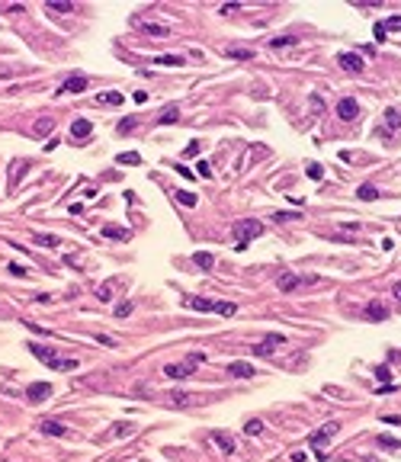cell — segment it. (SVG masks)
<instances>
[{
	"instance_id": "37",
	"label": "cell",
	"mask_w": 401,
	"mask_h": 462,
	"mask_svg": "<svg viewBox=\"0 0 401 462\" xmlns=\"http://www.w3.org/2000/svg\"><path fill=\"white\" fill-rule=\"evenodd\" d=\"M132 430H135L132 424H116V427L109 430V437H125V433H132Z\"/></svg>"
},
{
	"instance_id": "27",
	"label": "cell",
	"mask_w": 401,
	"mask_h": 462,
	"mask_svg": "<svg viewBox=\"0 0 401 462\" xmlns=\"http://www.w3.org/2000/svg\"><path fill=\"white\" fill-rule=\"evenodd\" d=\"M177 119H180V109H177V106H167V109H164L161 116H158L161 125H170V122H177Z\"/></svg>"
},
{
	"instance_id": "26",
	"label": "cell",
	"mask_w": 401,
	"mask_h": 462,
	"mask_svg": "<svg viewBox=\"0 0 401 462\" xmlns=\"http://www.w3.org/2000/svg\"><path fill=\"white\" fill-rule=\"evenodd\" d=\"M196 267L199 270H212L215 267V257L209 254V250H199V254H196Z\"/></svg>"
},
{
	"instance_id": "32",
	"label": "cell",
	"mask_w": 401,
	"mask_h": 462,
	"mask_svg": "<svg viewBox=\"0 0 401 462\" xmlns=\"http://www.w3.org/2000/svg\"><path fill=\"white\" fill-rule=\"evenodd\" d=\"M292 45H295V39H292V36H280V39H270V48H273V51H276V48H292Z\"/></svg>"
},
{
	"instance_id": "9",
	"label": "cell",
	"mask_w": 401,
	"mask_h": 462,
	"mask_svg": "<svg viewBox=\"0 0 401 462\" xmlns=\"http://www.w3.org/2000/svg\"><path fill=\"white\" fill-rule=\"evenodd\" d=\"M39 430L45 433V437H68V430H64V424H58V421H39Z\"/></svg>"
},
{
	"instance_id": "48",
	"label": "cell",
	"mask_w": 401,
	"mask_h": 462,
	"mask_svg": "<svg viewBox=\"0 0 401 462\" xmlns=\"http://www.w3.org/2000/svg\"><path fill=\"white\" fill-rule=\"evenodd\" d=\"M241 10V4H225L222 7V16H228V13H238Z\"/></svg>"
},
{
	"instance_id": "22",
	"label": "cell",
	"mask_w": 401,
	"mask_h": 462,
	"mask_svg": "<svg viewBox=\"0 0 401 462\" xmlns=\"http://www.w3.org/2000/svg\"><path fill=\"white\" fill-rule=\"evenodd\" d=\"M215 315H225V318H231V315H238V305L234 302H215Z\"/></svg>"
},
{
	"instance_id": "21",
	"label": "cell",
	"mask_w": 401,
	"mask_h": 462,
	"mask_svg": "<svg viewBox=\"0 0 401 462\" xmlns=\"http://www.w3.org/2000/svg\"><path fill=\"white\" fill-rule=\"evenodd\" d=\"M116 161H119V164H125V167H138V164H142V154H135V151H122V154H116Z\"/></svg>"
},
{
	"instance_id": "16",
	"label": "cell",
	"mask_w": 401,
	"mask_h": 462,
	"mask_svg": "<svg viewBox=\"0 0 401 462\" xmlns=\"http://www.w3.org/2000/svg\"><path fill=\"white\" fill-rule=\"evenodd\" d=\"M212 443H215V446H219L222 452H234V440L228 437V433H222V430H215V433H212Z\"/></svg>"
},
{
	"instance_id": "45",
	"label": "cell",
	"mask_w": 401,
	"mask_h": 462,
	"mask_svg": "<svg viewBox=\"0 0 401 462\" xmlns=\"http://www.w3.org/2000/svg\"><path fill=\"white\" fill-rule=\"evenodd\" d=\"M23 324H26V327H29V331H32V334H42V337H45V334H48V331H45V327H39V324H32V321H23Z\"/></svg>"
},
{
	"instance_id": "42",
	"label": "cell",
	"mask_w": 401,
	"mask_h": 462,
	"mask_svg": "<svg viewBox=\"0 0 401 462\" xmlns=\"http://www.w3.org/2000/svg\"><path fill=\"white\" fill-rule=\"evenodd\" d=\"M97 299L100 302H109L112 299V289H109V286H100V289H97Z\"/></svg>"
},
{
	"instance_id": "24",
	"label": "cell",
	"mask_w": 401,
	"mask_h": 462,
	"mask_svg": "<svg viewBox=\"0 0 401 462\" xmlns=\"http://www.w3.org/2000/svg\"><path fill=\"white\" fill-rule=\"evenodd\" d=\"M103 234H106V238L125 241V238H128V228H122V225H106V228H103Z\"/></svg>"
},
{
	"instance_id": "6",
	"label": "cell",
	"mask_w": 401,
	"mask_h": 462,
	"mask_svg": "<svg viewBox=\"0 0 401 462\" xmlns=\"http://www.w3.org/2000/svg\"><path fill=\"white\" fill-rule=\"evenodd\" d=\"M87 87H90V77H84V74H71L64 84H61V93H84Z\"/></svg>"
},
{
	"instance_id": "17",
	"label": "cell",
	"mask_w": 401,
	"mask_h": 462,
	"mask_svg": "<svg viewBox=\"0 0 401 462\" xmlns=\"http://www.w3.org/2000/svg\"><path fill=\"white\" fill-rule=\"evenodd\" d=\"M302 280L295 273H280V280H276V286H280V292H292L295 286H299Z\"/></svg>"
},
{
	"instance_id": "53",
	"label": "cell",
	"mask_w": 401,
	"mask_h": 462,
	"mask_svg": "<svg viewBox=\"0 0 401 462\" xmlns=\"http://www.w3.org/2000/svg\"><path fill=\"white\" fill-rule=\"evenodd\" d=\"M395 295H398V299H401V283H395Z\"/></svg>"
},
{
	"instance_id": "34",
	"label": "cell",
	"mask_w": 401,
	"mask_h": 462,
	"mask_svg": "<svg viewBox=\"0 0 401 462\" xmlns=\"http://www.w3.org/2000/svg\"><path fill=\"white\" fill-rule=\"evenodd\" d=\"M376 379L382 382V385H391V369H388L385 363H382V366H376Z\"/></svg>"
},
{
	"instance_id": "29",
	"label": "cell",
	"mask_w": 401,
	"mask_h": 462,
	"mask_svg": "<svg viewBox=\"0 0 401 462\" xmlns=\"http://www.w3.org/2000/svg\"><path fill=\"white\" fill-rule=\"evenodd\" d=\"M356 196H360L363 203H369V199H376V196H379V189H376V186H369V183H363V186L356 189Z\"/></svg>"
},
{
	"instance_id": "18",
	"label": "cell",
	"mask_w": 401,
	"mask_h": 462,
	"mask_svg": "<svg viewBox=\"0 0 401 462\" xmlns=\"http://www.w3.org/2000/svg\"><path fill=\"white\" fill-rule=\"evenodd\" d=\"M186 305H189L193 311H203V315H206V311H212V308H215V302L203 299V295H193V299H186Z\"/></svg>"
},
{
	"instance_id": "33",
	"label": "cell",
	"mask_w": 401,
	"mask_h": 462,
	"mask_svg": "<svg viewBox=\"0 0 401 462\" xmlns=\"http://www.w3.org/2000/svg\"><path fill=\"white\" fill-rule=\"evenodd\" d=\"M244 433H247V437H260V433H263V421H247L244 424Z\"/></svg>"
},
{
	"instance_id": "40",
	"label": "cell",
	"mask_w": 401,
	"mask_h": 462,
	"mask_svg": "<svg viewBox=\"0 0 401 462\" xmlns=\"http://www.w3.org/2000/svg\"><path fill=\"white\" fill-rule=\"evenodd\" d=\"M305 173H308L311 180H321V164H315V161H311L308 167H305Z\"/></svg>"
},
{
	"instance_id": "46",
	"label": "cell",
	"mask_w": 401,
	"mask_h": 462,
	"mask_svg": "<svg viewBox=\"0 0 401 462\" xmlns=\"http://www.w3.org/2000/svg\"><path fill=\"white\" fill-rule=\"evenodd\" d=\"M292 219H299V212H280L276 215V222H292Z\"/></svg>"
},
{
	"instance_id": "52",
	"label": "cell",
	"mask_w": 401,
	"mask_h": 462,
	"mask_svg": "<svg viewBox=\"0 0 401 462\" xmlns=\"http://www.w3.org/2000/svg\"><path fill=\"white\" fill-rule=\"evenodd\" d=\"M379 395H388V391H395V385H376Z\"/></svg>"
},
{
	"instance_id": "5",
	"label": "cell",
	"mask_w": 401,
	"mask_h": 462,
	"mask_svg": "<svg viewBox=\"0 0 401 462\" xmlns=\"http://www.w3.org/2000/svg\"><path fill=\"white\" fill-rule=\"evenodd\" d=\"M283 344H286V334H266L263 341L254 347V353H257V356H270L276 347H283Z\"/></svg>"
},
{
	"instance_id": "43",
	"label": "cell",
	"mask_w": 401,
	"mask_h": 462,
	"mask_svg": "<svg viewBox=\"0 0 401 462\" xmlns=\"http://www.w3.org/2000/svg\"><path fill=\"white\" fill-rule=\"evenodd\" d=\"M196 154H199V142H189L186 151H183V158H196Z\"/></svg>"
},
{
	"instance_id": "35",
	"label": "cell",
	"mask_w": 401,
	"mask_h": 462,
	"mask_svg": "<svg viewBox=\"0 0 401 462\" xmlns=\"http://www.w3.org/2000/svg\"><path fill=\"white\" fill-rule=\"evenodd\" d=\"M112 315H116V318H128V315H132V302H119L116 308H112Z\"/></svg>"
},
{
	"instance_id": "19",
	"label": "cell",
	"mask_w": 401,
	"mask_h": 462,
	"mask_svg": "<svg viewBox=\"0 0 401 462\" xmlns=\"http://www.w3.org/2000/svg\"><path fill=\"white\" fill-rule=\"evenodd\" d=\"M32 244H39V247H58V244H61V238H55V234H42V231H36V234H32Z\"/></svg>"
},
{
	"instance_id": "25",
	"label": "cell",
	"mask_w": 401,
	"mask_h": 462,
	"mask_svg": "<svg viewBox=\"0 0 401 462\" xmlns=\"http://www.w3.org/2000/svg\"><path fill=\"white\" fill-rule=\"evenodd\" d=\"M225 55H228V58H234V61H250V58L257 55V51H250V48H228Z\"/></svg>"
},
{
	"instance_id": "23",
	"label": "cell",
	"mask_w": 401,
	"mask_h": 462,
	"mask_svg": "<svg viewBox=\"0 0 401 462\" xmlns=\"http://www.w3.org/2000/svg\"><path fill=\"white\" fill-rule=\"evenodd\" d=\"M135 125H138V119H135V116H125V119H122L119 125H116V132H119V135H132V132H135Z\"/></svg>"
},
{
	"instance_id": "12",
	"label": "cell",
	"mask_w": 401,
	"mask_h": 462,
	"mask_svg": "<svg viewBox=\"0 0 401 462\" xmlns=\"http://www.w3.org/2000/svg\"><path fill=\"white\" fill-rule=\"evenodd\" d=\"M97 103L100 106H119V103H125V97L119 90H103V93H97Z\"/></svg>"
},
{
	"instance_id": "47",
	"label": "cell",
	"mask_w": 401,
	"mask_h": 462,
	"mask_svg": "<svg viewBox=\"0 0 401 462\" xmlns=\"http://www.w3.org/2000/svg\"><path fill=\"white\" fill-rule=\"evenodd\" d=\"M196 170H199V177H209V173H212V167H209L206 161H199V164H196Z\"/></svg>"
},
{
	"instance_id": "36",
	"label": "cell",
	"mask_w": 401,
	"mask_h": 462,
	"mask_svg": "<svg viewBox=\"0 0 401 462\" xmlns=\"http://www.w3.org/2000/svg\"><path fill=\"white\" fill-rule=\"evenodd\" d=\"M385 26V32H401V16H388V20H382Z\"/></svg>"
},
{
	"instance_id": "28",
	"label": "cell",
	"mask_w": 401,
	"mask_h": 462,
	"mask_svg": "<svg viewBox=\"0 0 401 462\" xmlns=\"http://www.w3.org/2000/svg\"><path fill=\"white\" fill-rule=\"evenodd\" d=\"M48 10H55V13H71L74 4H71V0H48Z\"/></svg>"
},
{
	"instance_id": "31",
	"label": "cell",
	"mask_w": 401,
	"mask_h": 462,
	"mask_svg": "<svg viewBox=\"0 0 401 462\" xmlns=\"http://www.w3.org/2000/svg\"><path fill=\"white\" fill-rule=\"evenodd\" d=\"M145 32H148V36H170V29H167V26H158V23H145Z\"/></svg>"
},
{
	"instance_id": "15",
	"label": "cell",
	"mask_w": 401,
	"mask_h": 462,
	"mask_svg": "<svg viewBox=\"0 0 401 462\" xmlns=\"http://www.w3.org/2000/svg\"><path fill=\"white\" fill-rule=\"evenodd\" d=\"M395 128H401V112L395 106H388L385 109V135H391Z\"/></svg>"
},
{
	"instance_id": "8",
	"label": "cell",
	"mask_w": 401,
	"mask_h": 462,
	"mask_svg": "<svg viewBox=\"0 0 401 462\" xmlns=\"http://www.w3.org/2000/svg\"><path fill=\"white\" fill-rule=\"evenodd\" d=\"M29 353H32V356H39V360L45 363L48 369H51V366H55V360H58V353L51 350V347H42V344H29Z\"/></svg>"
},
{
	"instance_id": "7",
	"label": "cell",
	"mask_w": 401,
	"mask_h": 462,
	"mask_svg": "<svg viewBox=\"0 0 401 462\" xmlns=\"http://www.w3.org/2000/svg\"><path fill=\"white\" fill-rule=\"evenodd\" d=\"M337 116H341V119H347V122H350V119H356V116H360V103H356L353 97H344L341 103H337Z\"/></svg>"
},
{
	"instance_id": "51",
	"label": "cell",
	"mask_w": 401,
	"mask_h": 462,
	"mask_svg": "<svg viewBox=\"0 0 401 462\" xmlns=\"http://www.w3.org/2000/svg\"><path fill=\"white\" fill-rule=\"evenodd\" d=\"M97 341L106 344V347H116V341H112V337H106V334H97Z\"/></svg>"
},
{
	"instance_id": "30",
	"label": "cell",
	"mask_w": 401,
	"mask_h": 462,
	"mask_svg": "<svg viewBox=\"0 0 401 462\" xmlns=\"http://www.w3.org/2000/svg\"><path fill=\"white\" fill-rule=\"evenodd\" d=\"M173 199H177L180 206H196L199 199H196V193H186V189H180V193H173Z\"/></svg>"
},
{
	"instance_id": "13",
	"label": "cell",
	"mask_w": 401,
	"mask_h": 462,
	"mask_svg": "<svg viewBox=\"0 0 401 462\" xmlns=\"http://www.w3.org/2000/svg\"><path fill=\"white\" fill-rule=\"evenodd\" d=\"M90 132H93V122H90V119H74V122H71V135L81 138V142H84Z\"/></svg>"
},
{
	"instance_id": "2",
	"label": "cell",
	"mask_w": 401,
	"mask_h": 462,
	"mask_svg": "<svg viewBox=\"0 0 401 462\" xmlns=\"http://www.w3.org/2000/svg\"><path fill=\"white\" fill-rule=\"evenodd\" d=\"M337 430H341V424H337V421H330V424H324V427H318V430L308 437L311 449H315L321 459H324V449H327V443L334 440V433H337Z\"/></svg>"
},
{
	"instance_id": "3",
	"label": "cell",
	"mask_w": 401,
	"mask_h": 462,
	"mask_svg": "<svg viewBox=\"0 0 401 462\" xmlns=\"http://www.w3.org/2000/svg\"><path fill=\"white\" fill-rule=\"evenodd\" d=\"M234 234H238V250H247V241L260 238V234H263V225L254 222V219L238 222V225H234Z\"/></svg>"
},
{
	"instance_id": "44",
	"label": "cell",
	"mask_w": 401,
	"mask_h": 462,
	"mask_svg": "<svg viewBox=\"0 0 401 462\" xmlns=\"http://www.w3.org/2000/svg\"><path fill=\"white\" fill-rule=\"evenodd\" d=\"M36 132H42V135L51 132V119H39V122H36Z\"/></svg>"
},
{
	"instance_id": "49",
	"label": "cell",
	"mask_w": 401,
	"mask_h": 462,
	"mask_svg": "<svg viewBox=\"0 0 401 462\" xmlns=\"http://www.w3.org/2000/svg\"><path fill=\"white\" fill-rule=\"evenodd\" d=\"M173 170H177V173H180V177H183V180H193V173H189L186 167H183V164H177V167H173Z\"/></svg>"
},
{
	"instance_id": "20",
	"label": "cell",
	"mask_w": 401,
	"mask_h": 462,
	"mask_svg": "<svg viewBox=\"0 0 401 462\" xmlns=\"http://www.w3.org/2000/svg\"><path fill=\"white\" fill-rule=\"evenodd\" d=\"M170 405L173 408H186V405H196V398L186 395V391H173V395H170Z\"/></svg>"
},
{
	"instance_id": "1",
	"label": "cell",
	"mask_w": 401,
	"mask_h": 462,
	"mask_svg": "<svg viewBox=\"0 0 401 462\" xmlns=\"http://www.w3.org/2000/svg\"><path fill=\"white\" fill-rule=\"evenodd\" d=\"M203 360H206V353H189L186 360L164 366V376H170V379H186V376H193V372H196V366L203 363Z\"/></svg>"
},
{
	"instance_id": "14",
	"label": "cell",
	"mask_w": 401,
	"mask_h": 462,
	"mask_svg": "<svg viewBox=\"0 0 401 462\" xmlns=\"http://www.w3.org/2000/svg\"><path fill=\"white\" fill-rule=\"evenodd\" d=\"M366 318H369V321H385L388 318V308L382 302H369V305H366Z\"/></svg>"
},
{
	"instance_id": "38",
	"label": "cell",
	"mask_w": 401,
	"mask_h": 462,
	"mask_svg": "<svg viewBox=\"0 0 401 462\" xmlns=\"http://www.w3.org/2000/svg\"><path fill=\"white\" fill-rule=\"evenodd\" d=\"M158 64H170V68H177V64H183V58H180V55H161V58H158Z\"/></svg>"
},
{
	"instance_id": "41",
	"label": "cell",
	"mask_w": 401,
	"mask_h": 462,
	"mask_svg": "<svg viewBox=\"0 0 401 462\" xmlns=\"http://www.w3.org/2000/svg\"><path fill=\"white\" fill-rule=\"evenodd\" d=\"M372 29H376V42H379V45H382V42H385V39H388V32H385V26H382V23H376V26H372Z\"/></svg>"
},
{
	"instance_id": "4",
	"label": "cell",
	"mask_w": 401,
	"mask_h": 462,
	"mask_svg": "<svg viewBox=\"0 0 401 462\" xmlns=\"http://www.w3.org/2000/svg\"><path fill=\"white\" fill-rule=\"evenodd\" d=\"M51 382H32L29 388H26V398H29L32 405H39V402H45V398H51Z\"/></svg>"
},
{
	"instance_id": "50",
	"label": "cell",
	"mask_w": 401,
	"mask_h": 462,
	"mask_svg": "<svg viewBox=\"0 0 401 462\" xmlns=\"http://www.w3.org/2000/svg\"><path fill=\"white\" fill-rule=\"evenodd\" d=\"M7 270H10V273H13V276H26V267H16V263H10V267H7Z\"/></svg>"
},
{
	"instance_id": "11",
	"label": "cell",
	"mask_w": 401,
	"mask_h": 462,
	"mask_svg": "<svg viewBox=\"0 0 401 462\" xmlns=\"http://www.w3.org/2000/svg\"><path fill=\"white\" fill-rule=\"evenodd\" d=\"M228 376H234V379H250V376H254V366L244 363V360H238V363L228 366Z\"/></svg>"
},
{
	"instance_id": "39",
	"label": "cell",
	"mask_w": 401,
	"mask_h": 462,
	"mask_svg": "<svg viewBox=\"0 0 401 462\" xmlns=\"http://www.w3.org/2000/svg\"><path fill=\"white\" fill-rule=\"evenodd\" d=\"M379 443L385 449H401V440H395V437H379Z\"/></svg>"
},
{
	"instance_id": "10",
	"label": "cell",
	"mask_w": 401,
	"mask_h": 462,
	"mask_svg": "<svg viewBox=\"0 0 401 462\" xmlns=\"http://www.w3.org/2000/svg\"><path fill=\"white\" fill-rule=\"evenodd\" d=\"M337 61H341V68H347V71H353V74H360V71H363V58H360V55H353V51H344V55L337 58Z\"/></svg>"
}]
</instances>
